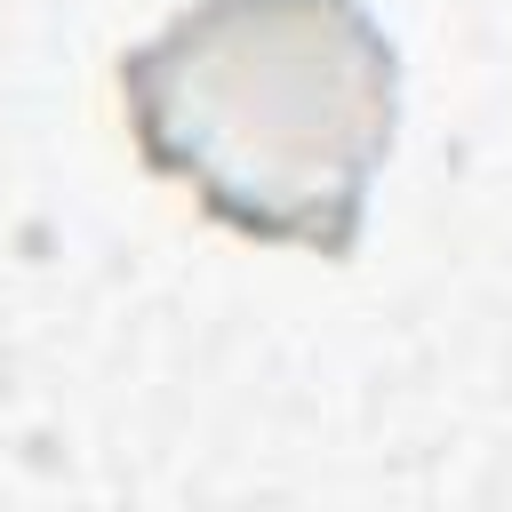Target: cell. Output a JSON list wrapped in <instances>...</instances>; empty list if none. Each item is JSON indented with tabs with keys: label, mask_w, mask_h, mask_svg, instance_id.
<instances>
[{
	"label": "cell",
	"mask_w": 512,
	"mask_h": 512,
	"mask_svg": "<svg viewBox=\"0 0 512 512\" xmlns=\"http://www.w3.org/2000/svg\"><path fill=\"white\" fill-rule=\"evenodd\" d=\"M392 80V40L360 0H200L120 56L144 168L288 248H352L400 120Z\"/></svg>",
	"instance_id": "1"
}]
</instances>
